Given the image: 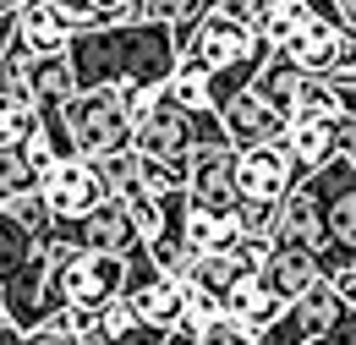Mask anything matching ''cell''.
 <instances>
[{
    "instance_id": "1",
    "label": "cell",
    "mask_w": 356,
    "mask_h": 345,
    "mask_svg": "<svg viewBox=\"0 0 356 345\" xmlns=\"http://www.w3.org/2000/svg\"><path fill=\"white\" fill-rule=\"evenodd\" d=\"M77 88H121V83H143L159 88L176 66V39L165 22H143V17H121V22H88L66 39Z\"/></svg>"
},
{
    "instance_id": "2",
    "label": "cell",
    "mask_w": 356,
    "mask_h": 345,
    "mask_svg": "<svg viewBox=\"0 0 356 345\" xmlns=\"http://www.w3.org/2000/svg\"><path fill=\"white\" fill-rule=\"evenodd\" d=\"M214 137H225L220 115L214 110H186L181 99H170L165 83L154 88V99L132 115V148L143 159H159V165H181L186 170L192 143H214Z\"/></svg>"
},
{
    "instance_id": "3",
    "label": "cell",
    "mask_w": 356,
    "mask_h": 345,
    "mask_svg": "<svg viewBox=\"0 0 356 345\" xmlns=\"http://www.w3.org/2000/svg\"><path fill=\"white\" fill-rule=\"evenodd\" d=\"M356 345V307L340 302L323 280L307 285L296 302L280 307V318L268 323L258 345Z\"/></svg>"
},
{
    "instance_id": "4",
    "label": "cell",
    "mask_w": 356,
    "mask_h": 345,
    "mask_svg": "<svg viewBox=\"0 0 356 345\" xmlns=\"http://www.w3.org/2000/svg\"><path fill=\"white\" fill-rule=\"evenodd\" d=\"M60 131L72 143V154H110L121 143H132V110L121 99V88L99 83V88H77L60 104Z\"/></svg>"
},
{
    "instance_id": "5",
    "label": "cell",
    "mask_w": 356,
    "mask_h": 345,
    "mask_svg": "<svg viewBox=\"0 0 356 345\" xmlns=\"http://www.w3.org/2000/svg\"><path fill=\"white\" fill-rule=\"evenodd\" d=\"M268 49H274V44L264 39L258 22L230 17V11H203V17L192 22V33H186V44H181L176 55L197 61L203 72H230V66L258 72V61H264Z\"/></svg>"
},
{
    "instance_id": "6",
    "label": "cell",
    "mask_w": 356,
    "mask_h": 345,
    "mask_svg": "<svg viewBox=\"0 0 356 345\" xmlns=\"http://www.w3.org/2000/svg\"><path fill=\"white\" fill-rule=\"evenodd\" d=\"M307 181L318 186V214H323V274L334 263H356V165L346 154L323 159L318 170H307Z\"/></svg>"
},
{
    "instance_id": "7",
    "label": "cell",
    "mask_w": 356,
    "mask_h": 345,
    "mask_svg": "<svg viewBox=\"0 0 356 345\" xmlns=\"http://www.w3.org/2000/svg\"><path fill=\"white\" fill-rule=\"evenodd\" d=\"M39 192H44L55 219H83L88 209H99L110 198V186H104V175L88 154H55L39 170Z\"/></svg>"
},
{
    "instance_id": "8",
    "label": "cell",
    "mask_w": 356,
    "mask_h": 345,
    "mask_svg": "<svg viewBox=\"0 0 356 345\" xmlns=\"http://www.w3.org/2000/svg\"><path fill=\"white\" fill-rule=\"evenodd\" d=\"M302 165L296 154L285 148V137H264V143H241L236 148V192L241 198H285L296 181H302Z\"/></svg>"
},
{
    "instance_id": "9",
    "label": "cell",
    "mask_w": 356,
    "mask_h": 345,
    "mask_svg": "<svg viewBox=\"0 0 356 345\" xmlns=\"http://www.w3.org/2000/svg\"><path fill=\"white\" fill-rule=\"evenodd\" d=\"M186 198L203 203V209H220V214H236V143L230 137H214V143H192L186 154Z\"/></svg>"
},
{
    "instance_id": "10",
    "label": "cell",
    "mask_w": 356,
    "mask_h": 345,
    "mask_svg": "<svg viewBox=\"0 0 356 345\" xmlns=\"http://www.w3.org/2000/svg\"><path fill=\"white\" fill-rule=\"evenodd\" d=\"M49 236H66V241H77V247H104V252H132V247H143V236L132 230V219H127V209H121V198L110 192L99 209H88L83 219H55L49 225Z\"/></svg>"
},
{
    "instance_id": "11",
    "label": "cell",
    "mask_w": 356,
    "mask_h": 345,
    "mask_svg": "<svg viewBox=\"0 0 356 345\" xmlns=\"http://www.w3.org/2000/svg\"><path fill=\"white\" fill-rule=\"evenodd\" d=\"M258 280H264L280 302H296L307 285L323 280V258H318V247H307V241H285V236H274L264 268H258Z\"/></svg>"
},
{
    "instance_id": "12",
    "label": "cell",
    "mask_w": 356,
    "mask_h": 345,
    "mask_svg": "<svg viewBox=\"0 0 356 345\" xmlns=\"http://www.w3.org/2000/svg\"><path fill=\"white\" fill-rule=\"evenodd\" d=\"M83 28V17H72L60 0H17L11 6V39L22 49H66V39Z\"/></svg>"
},
{
    "instance_id": "13",
    "label": "cell",
    "mask_w": 356,
    "mask_h": 345,
    "mask_svg": "<svg viewBox=\"0 0 356 345\" xmlns=\"http://www.w3.org/2000/svg\"><path fill=\"white\" fill-rule=\"evenodd\" d=\"M334 131H340V110H291L285 127H280V137H285V148L296 154L302 170H318L323 159L340 154Z\"/></svg>"
},
{
    "instance_id": "14",
    "label": "cell",
    "mask_w": 356,
    "mask_h": 345,
    "mask_svg": "<svg viewBox=\"0 0 356 345\" xmlns=\"http://www.w3.org/2000/svg\"><path fill=\"white\" fill-rule=\"evenodd\" d=\"M214 115H220L225 137H230L236 148H241V143H264V137H280V127H285V115H280V110H274V104H268V99H264V93H258L252 83H241V88H236V93H230V99L220 104V110H214Z\"/></svg>"
},
{
    "instance_id": "15",
    "label": "cell",
    "mask_w": 356,
    "mask_h": 345,
    "mask_svg": "<svg viewBox=\"0 0 356 345\" xmlns=\"http://www.w3.org/2000/svg\"><path fill=\"white\" fill-rule=\"evenodd\" d=\"M22 72H28V99H33L39 115H60V104L77 93V72H72L66 49H39V55L28 49Z\"/></svg>"
},
{
    "instance_id": "16",
    "label": "cell",
    "mask_w": 356,
    "mask_h": 345,
    "mask_svg": "<svg viewBox=\"0 0 356 345\" xmlns=\"http://www.w3.org/2000/svg\"><path fill=\"white\" fill-rule=\"evenodd\" d=\"M340 39H346V22H334V17H312V22H302L285 44H274V49H280L285 61H296L302 72H312V77H329L334 61H340Z\"/></svg>"
},
{
    "instance_id": "17",
    "label": "cell",
    "mask_w": 356,
    "mask_h": 345,
    "mask_svg": "<svg viewBox=\"0 0 356 345\" xmlns=\"http://www.w3.org/2000/svg\"><path fill=\"white\" fill-rule=\"evenodd\" d=\"M280 307H285V302L268 291L258 274H236V280H230V291H225V312H230V318H241V323L252 329V345H258V335L280 318Z\"/></svg>"
},
{
    "instance_id": "18",
    "label": "cell",
    "mask_w": 356,
    "mask_h": 345,
    "mask_svg": "<svg viewBox=\"0 0 356 345\" xmlns=\"http://www.w3.org/2000/svg\"><path fill=\"white\" fill-rule=\"evenodd\" d=\"M203 11H209V0H132V17H143V22H165L170 39H176V49L186 44L192 22H197Z\"/></svg>"
},
{
    "instance_id": "19",
    "label": "cell",
    "mask_w": 356,
    "mask_h": 345,
    "mask_svg": "<svg viewBox=\"0 0 356 345\" xmlns=\"http://www.w3.org/2000/svg\"><path fill=\"white\" fill-rule=\"evenodd\" d=\"M93 318H99V340H154L159 345V335L132 312L127 296H110L104 307H93Z\"/></svg>"
},
{
    "instance_id": "20",
    "label": "cell",
    "mask_w": 356,
    "mask_h": 345,
    "mask_svg": "<svg viewBox=\"0 0 356 345\" xmlns=\"http://www.w3.org/2000/svg\"><path fill=\"white\" fill-rule=\"evenodd\" d=\"M115 198H121V209H127V219H132V230L143 236V241H154V236L165 230V198H159V192H148L143 181L127 186V192H115Z\"/></svg>"
},
{
    "instance_id": "21",
    "label": "cell",
    "mask_w": 356,
    "mask_h": 345,
    "mask_svg": "<svg viewBox=\"0 0 356 345\" xmlns=\"http://www.w3.org/2000/svg\"><path fill=\"white\" fill-rule=\"evenodd\" d=\"M33 247H39V236H33V230H22L17 219L0 209V285H6V280H11L28 258H33Z\"/></svg>"
},
{
    "instance_id": "22",
    "label": "cell",
    "mask_w": 356,
    "mask_h": 345,
    "mask_svg": "<svg viewBox=\"0 0 356 345\" xmlns=\"http://www.w3.org/2000/svg\"><path fill=\"white\" fill-rule=\"evenodd\" d=\"M236 230L274 241L280 236V203L274 198H236Z\"/></svg>"
},
{
    "instance_id": "23",
    "label": "cell",
    "mask_w": 356,
    "mask_h": 345,
    "mask_svg": "<svg viewBox=\"0 0 356 345\" xmlns=\"http://www.w3.org/2000/svg\"><path fill=\"white\" fill-rule=\"evenodd\" d=\"M0 209H6V214L17 219L22 230H33L39 241H44V236H49V225H55V214H49V203H44V192H39V186H28V192H17V198H6Z\"/></svg>"
},
{
    "instance_id": "24",
    "label": "cell",
    "mask_w": 356,
    "mask_h": 345,
    "mask_svg": "<svg viewBox=\"0 0 356 345\" xmlns=\"http://www.w3.org/2000/svg\"><path fill=\"white\" fill-rule=\"evenodd\" d=\"M28 186H39V165L28 159V148L22 143L17 148H0V203L17 198V192H28Z\"/></svg>"
},
{
    "instance_id": "25",
    "label": "cell",
    "mask_w": 356,
    "mask_h": 345,
    "mask_svg": "<svg viewBox=\"0 0 356 345\" xmlns=\"http://www.w3.org/2000/svg\"><path fill=\"white\" fill-rule=\"evenodd\" d=\"M33 131H39V110H33V104H22V99H6V93H0V148L28 143Z\"/></svg>"
},
{
    "instance_id": "26",
    "label": "cell",
    "mask_w": 356,
    "mask_h": 345,
    "mask_svg": "<svg viewBox=\"0 0 356 345\" xmlns=\"http://www.w3.org/2000/svg\"><path fill=\"white\" fill-rule=\"evenodd\" d=\"M72 17H83V28L88 22H121V17H132V0H60Z\"/></svg>"
},
{
    "instance_id": "27",
    "label": "cell",
    "mask_w": 356,
    "mask_h": 345,
    "mask_svg": "<svg viewBox=\"0 0 356 345\" xmlns=\"http://www.w3.org/2000/svg\"><path fill=\"white\" fill-rule=\"evenodd\" d=\"M323 285H329L340 302H351V307H356V263H334V268L323 274Z\"/></svg>"
},
{
    "instance_id": "28",
    "label": "cell",
    "mask_w": 356,
    "mask_h": 345,
    "mask_svg": "<svg viewBox=\"0 0 356 345\" xmlns=\"http://www.w3.org/2000/svg\"><path fill=\"white\" fill-rule=\"evenodd\" d=\"M340 77H356V22H346V39H340V61H334ZM329 72V77H334Z\"/></svg>"
},
{
    "instance_id": "29",
    "label": "cell",
    "mask_w": 356,
    "mask_h": 345,
    "mask_svg": "<svg viewBox=\"0 0 356 345\" xmlns=\"http://www.w3.org/2000/svg\"><path fill=\"white\" fill-rule=\"evenodd\" d=\"M329 88H334V104H340V115H356V77H329Z\"/></svg>"
},
{
    "instance_id": "30",
    "label": "cell",
    "mask_w": 356,
    "mask_h": 345,
    "mask_svg": "<svg viewBox=\"0 0 356 345\" xmlns=\"http://www.w3.org/2000/svg\"><path fill=\"white\" fill-rule=\"evenodd\" d=\"M334 143H340V154L356 165V115H340V131H334Z\"/></svg>"
},
{
    "instance_id": "31",
    "label": "cell",
    "mask_w": 356,
    "mask_h": 345,
    "mask_svg": "<svg viewBox=\"0 0 356 345\" xmlns=\"http://www.w3.org/2000/svg\"><path fill=\"white\" fill-rule=\"evenodd\" d=\"M209 11H230V17H247L252 22V0H209Z\"/></svg>"
},
{
    "instance_id": "32",
    "label": "cell",
    "mask_w": 356,
    "mask_h": 345,
    "mask_svg": "<svg viewBox=\"0 0 356 345\" xmlns=\"http://www.w3.org/2000/svg\"><path fill=\"white\" fill-rule=\"evenodd\" d=\"M329 6H334V17H340V22H356V0H329Z\"/></svg>"
},
{
    "instance_id": "33",
    "label": "cell",
    "mask_w": 356,
    "mask_h": 345,
    "mask_svg": "<svg viewBox=\"0 0 356 345\" xmlns=\"http://www.w3.org/2000/svg\"><path fill=\"white\" fill-rule=\"evenodd\" d=\"M22 340V329H17V323H6V318H0V345H17Z\"/></svg>"
},
{
    "instance_id": "34",
    "label": "cell",
    "mask_w": 356,
    "mask_h": 345,
    "mask_svg": "<svg viewBox=\"0 0 356 345\" xmlns=\"http://www.w3.org/2000/svg\"><path fill=\"white\" fill-rule=\"evenodd\" d=\"M11 44V11H0V49Z\"/></svg>"
}]
</instances>
